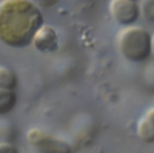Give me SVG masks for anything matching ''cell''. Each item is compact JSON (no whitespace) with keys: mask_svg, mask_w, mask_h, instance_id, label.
Returning a JSON list of instances; mask_svg holds the SVG:
<instances>
[{"mask_svg":"<svg viewBox=\"0 0 154 153\" xmlns=\"http://www.w3.org/2000/svg\"><path fill=\"white\" fill-rule=\"evenodd\" d=\"M42 25L43 14L32 0L0 1V41L7 47H28Z\"/></svg>","mask_w":154,"mask_h":153,"instance_id":"cell-1","label":"cell"},{"mask_svg":"<svg viewBox=\"0 0 154 153\" xmlns=\"http://www.w3.org/2000/svg\"><path fill=\"white\" fill-rule=\"evenodd\" d=\"M153 35L143 27H126L118 34L117 46L124 59L131 63H143L153 57Z\"/></svg>","mask_w":154,"mask_h":153,"instance_id":"cell-2","label":"cell"},{"mask_svg":"<svg viewBox=\"0 0 154 153\" xmlns=\"http://www.w3.org/2000/svg\"><path fill=\"white\" fill-rule=\"evenodd\" d=\"M26 140L38 153H72L67 141L40 128H30L26 133Z\"/></svg>","mask_w":154,"mask_h":153,"instance_id":"cell-3","label":"cell"},{"mask_svg":"<svg viewBox=\"0 0 154 153\" xmlns=\"http://www.w3.org/2000/svg\"><path fill=\"white\" fill-rule=\"evenodd\" d=\"M108 7L113 20L124 28L135 25L141 17L140 4L131 0H111Z\"/></svg>","mask_w":154,"mask_h":153,"instance_id":"cell-4","label":"cell"},{"mask_svg":"<svg viewBox=\"0 0 154 153\" xmlns=\"http://www.w3.org/2000/svg\"><path fill=\"white\" fill-rule=\"evenodd\" d=\"M31 45L36 51L42 53L55 52L59 47V35L53 27L43 24L36 31Z\"/></svg>","mask_w":154,"mask_h":153,"instance_id":"cell-5","label":"cell"},{"mask_svg":"<svg viewBox=\"0 0 154 153\" xmlns=\"http://www.w3.org/2000/svg\"><path fill=\"white\" fill-rule=\"evenodd\" d=\"M18 96L14 90L0 89V116L8 114L17 105Z\"/></svg>","mask_w":154,"mask_h":153,"instance_id":"cell-6","label":"cell"},{"mask_svg":"<svg viewBox=\"0 0 154 153\" xmlns=\"http://www.w3.org/2000/svg\"><path fill=\"white\" fill-rule=\"evenodd\" d=\"M137 136L138 139L147 145H153L154 143V125L147 119L142 118L140 119L137 124Z\"/></svg>","mask_w":154,"mask_h":153,"instance_id":"cell-7","label":"cell"},{"mask_svg":"<svg viewBox=\"0 0 154 153\" xmlns=\"http://www.w3.org/2000/svg\"><path fill=\"white\" fill-rule=\"evenodd\" d=\"M18 86L17 75L6 66H0V89L14 90Z\"/></svg>","mask_w":154,"mask_h":153,"instance_id":"cell-8","label":"cell"},{"mask_svg":"<svg viewBox=\"0 0 154 153\" xmlns=\"http://www.w3.org/2000/svg\"><path fill=\"white\" fill-rule=\"evenodd\" d=\"M16 128L10 122H1L0 123V140L13 143L16 139Z\"/></svg>","mask_w":154,"mask_h":153,"instance_id":"cell-9","label":"cell"},{"mask_svg":"<svg viewBox=\"0 0 154 153\" xmlns=\"http://www.w3.org/2000/svg\"><path fill=\"white\" fill-rule=\"evenodd\" d=\"M141 16L148 20L154 22V0H141Z\"/></svg>","mask_w":154,"mask_h":153,"instance_id":"cell-10","label":"cell"},{"mask_svg":"<svg viewBox=\"0 0 154 153\" xmlns=\"http://www.w3.org/2000/svg\"><path fill=\"white\" fill-rule=\"evenodd\" d=\"M0 153H19V151L13 143L0 141Z\"/></svg>","mask_w":154,"mask_h":153,"instance_id":"cell-11","label":"cell"},{"mask_svg":"<svg viewBox=\"0 0 154 153\" xmlns=\"http://www.w3.org/2000/svg\"><path fill=\"white\" fill-rule=\"evenodd\" d=\"M35 4L42 6V7H46V8H49V7H53L54 5H57L59 2V0H32Z\"/></svg>","mask_w":154,"mask_h":153,"instance_id":"cell-12","label":"cell"},{"mask_svg":"<svg viewBox=\"0 0 154 153\" xmlns=\"http://www.w3.org/2000/svg\"><path fill=\"white\" fill-rule=\"evenodd\" d=\"M144 118H147V119H148V120L154 125V107H153V108H150V110H148V111L146 112Z\"/></svg>","mask_w":154,"mask_h":153,"instance_id":"cell-13","label":"cell"},{"mask_svg":"<svg viewBox=\"0 0 154 153\" xmlns=\"http://www.w3.org/2000/svg\"><path fill=\"white\" fill-rule=\"evenodd\" d=\"M152 48H153V57H154V35H153V42H152Z\"/></svg>","mask_w":154,"mask_h":153,"instance_id":"cell-14","label":"cell"},{"mask_svg":"<svg viewBox=\"0 0 154 153\" xmlns=\"http://www.w3.org/2000/svg\"><path fill=\"white\" fill-rule=\"evenodd\" d=\"M131 1H135V2H138V1H141V0H131Z\"/></svg>","mask_w":154,"mask_h":153,"instance_id":"cell-15","label":"cell"},{"mask_svg":"<svg viewBox=\"0 0 154 153\" xmlns=\"http://www.w3.org/2000/svg\"><path fill=\"white\" fill-rule=\"evenodd\" d=\"M0 141H1V140H0Z\"/></svg>","mask_w":154,"mask_h":153,"instance_id":"cell-16","label":"cell"}]
</instances>
